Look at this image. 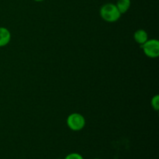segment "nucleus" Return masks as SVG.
I'll return each instance as SVG.
<instances>
[{
	"instance_id": "obj_6",
	"label": "nucleus",
	"mask_w": 159,
	"mask_h": 159,
	"mask_svg": "<svg viewBox=\"0 0 159 159\" xmlns=\"http://www.w3.org/2000/svg\"><path fill=\"white\" fill-rule=\"evenodd\" d=\"M115 5H116L119 12L121 14H124L129 10L130 5H131V2H130V0H117Z\"/></svg>"
},
{
	"instance_id": "obj_4",
	"label": "nucleus",
	"mask_w": 159,
	"mask_h": 159,
	"mask_svg": "<svg viewBox=\"0 0 159 159\" xmlns=\"http://www.w3.org/2000/svg\"><path fill=\"white\" fill-rule=\"evenodd\" d=\"M11 40V33L7 28L0 27V47L6 46Z\"/></svg>"
},
{
	"instance_id": "obj_3",
	"label": "nucleus",
	"mask_w": 159,
	"mask_h": 159,
	"mask_svg": "<svg viewBox=\"0 0 159 159\" xmlns=\"http://www.w3.org/2000/svg\"><path fill=\"white\" fill-rule=\"evenodd\" d=\"M143 51L147 57L156 58L159 56V41L156 39L148 40L141 45Z\"/></svg>"
},
{
	"instance_id": "obj_2",
	"label": "nucleus",
	"mask_w": 159,
	"mask_h": 159,
	"mask_svg": "<svg viewBox=\"0 0 159 159\" xmlns=\"http://www.w3.org/2000/svg\"><path fill=\"white\" fill-rule=\"evenodd\" d=\"M68 127L74 131H79L85 126V119L79 113H73L67 118Z\"/></svg>"
},
{
	"instance_id": "obj_11",
	"label": "nucleus",
	"mask_w": 159,
	"mask_h": 159,
	"mask_svg": "<svg viewBox=\"0 0 159 159\" xmlns=\"http://www.w3.org/2000/svg\"><path fill=\"white\" fill-rule=\"evenodd\" d=\"M58 159H61V158H58Z\"/></svg>"
},
{
	"instance_id": "obj_10",
	"label": "nucleus",
	"mask_w": 159,
	"mask_h": 159,
	"mask_svg": "<svg viewBox=\"0 0 159 159\" xmlns=\"http://www.w3.org/2000/svg\"><path fill=\"white\" fill-rule=\"evenodd\" d=\"M94 159H100V158H94Z\"/></svg>"
},
{
	"instance_id": "obj_7",
	"label": "nucleus",
	"mask_w": 159,
	"mask_h": 159,
	"mask_svg": "<svg viewBox=\"0 0 159 159\" xmlns=\"http://www.w3.org/2000/svg\"><path fill=\"white\" fill-rule=\"evenodd\" d=\"M151 105L152 107L155 110V111H158L159 110V95H155L153 96V98L151 100Z\"/></svg>"
},
{
	"instance_id": "obj_9",
	"label": "nucleus",
	"mask_w": 159,
	"mask_h": 159,
	"mask_svg": "<svg viewBox=\"0 0 159 159\" xmlns=\"http://www.w3.org/2000/svg\"><path fill=\"white\" fill-rule=\"evenodd\" d=\"M34 1L37 2H43V1H44V0H34Z\"/></svg>"
},
{
	"instance_id": "obj_1",
	"label": "nucleus",
	"mask_w": 159,
	"mask_h": 159,
	"mask_svg": "<svg viewBox=\"0 0 159 159\" xmlns=\"http://www.w3.org/2000/svg\"><path fill=\"white\" fill-rule=\"evenodd\" d=\"M100 16L105 21L109 23L116 22L120 18L121 13L116 8V5L113 3H107L104 4L100 9Z\"/></svg>"
},
{
	"instance_id": "obj_8",
	"label": "nucleus",
	"mask_w": 159,
	"mask_h": 159,
	"mask_svg": "<svg viewBox=\"0 0 159 159\" xmlns=\"http://www.w3.org/2000/svg\"><path fill=\"white\" fill-rule=\"evenodd\" d=\"M64 159H85L82 155L79 153H70Z\"/></svg>"
},
{
	"instance_id": "obj_5",
	"label": "nucleus",
	"mask_w": 159,
	"mask_h": 159,
	"mask_svg": "<svg viewBox=\"0 0 159 159\" xmlns=\"http://www.w3.org/2000/svg\"><path fill=\"white\" fill-rule=\"evenodd\" d=\"M134 38L135 41L141 46L148 40V34L144 30L140 29L135 31L134 34Z\"/></svg>"
}]
</instances>
